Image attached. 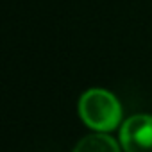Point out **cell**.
Masks as SVG:
<instances>
[{
    "mask_svg": "<svg viewBox=\"0 0 152 152\" xmlns=\"http://www.w3.org/2000/svg\"><path fill=\"white\" fill-rule=\"evenodd\" d=\"M79 115L88 127L99 132H106L118 125L122 116V107L113 93L95 88L81 97Z\"/></svg>",
    "mask_w": 152,
    "mask_h": 152,
    "instance_id": "obj_1",
    "label": "cell"
},
{
    "mask_svg": "<svg viewBox=\"0 0 152 152\" xmlns=\"http://www.w3.org/2000/svg\"><path fill=\"white\" fill-rule=\"evenodd\" d=\"M73 152H120V147L111 136L95 132V134L83 138Z\"/></svg>",
    "mask_w": 152,
    "mask_h": 152,
    "instance_id": "obj_3",
    "label": "cell"
},
{
    "mask_svg": "<svg viewBox=\"0 0 152 152\" xmlns=\"http://www.w3.org/2000/svg\"><path fill=\"white\" fill-rule=\"evenodd\" d=\"M120 141L125 152H152V116H131L120 131Z\"/></svg>",
    "mask_w": 152,
    "mask_h": 152,
    "instance_id": "obj_2",
    "label": "cell"
}]
</instances>
